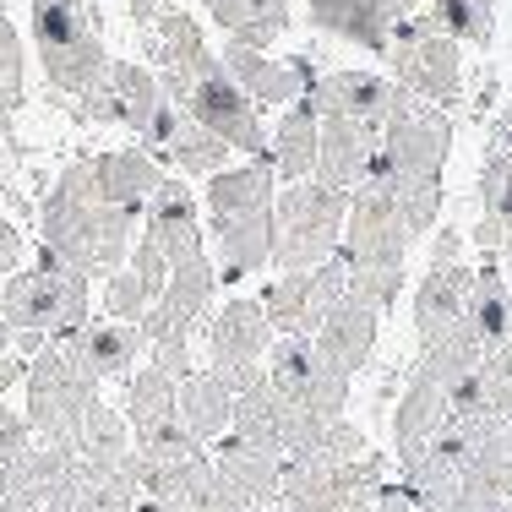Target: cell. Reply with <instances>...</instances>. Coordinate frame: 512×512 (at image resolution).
I'll return each instance as SVG.
<instances>
[{
  "label": "cell",
  "instance_id": "cell-8",
  "mask_svg": "<svg viewBox=\"0 0 512 512\" xmlns=\"http://www.w3.org/2000/svg\"><path fill=\"white\" fill-rule=\"evenodd\" d=\"M22 387H28V409L22 414H28V425H33V442L77 453V431H82V420H88V409L99 404V382H93L60 344H44L39 355L28 360Z\"/></svg>",
  "mask_w": 512,
  "mask_h": 512
},
{
  "label": "cell",
  "instance_id": "cell-19",
  "mask_svg": "<svg viewBox=\"0 0 512 512\" xmlns=\"http://www.w3.org/2000/svg\"><path fill=\"white\" fill-rule=\"evenodd\" d=\"M447 425H453V398H447V387L431 382L425 371H414L409 387H404V398H398V409H393V453H398V469L420 463Z\"/></svg>",
  "mask_w": 512,
  "mask_h": 512
},
{
  "label": "cell",
  "instance_id": "cell-48",
  "mask_svg": "<svg viewBox=\"0 0 512 512\" xmlns=\"http://www.w3.org/2000/svg\"><path fill=\"white\" fill-rule=\"evenodd\" d=\"M256 512H289V507H278V502H273V507H256Z\"/></svg>",
  "mask_w": 512,
  "mask_h": 512
},
{
  "label": "cell",
  "instance_id": "cell-15",
  "mask_svg": "<svg viewBox=\"0 0 512 512\" xmlns=\"http://www.w3.org/2000/svg\"><path fill=\"white\" fill-rule=\"evenodd\" d=\"M213 289H218V267H213V256H191V262H175L169 267V284H164V295L153 300V311L142 316V338L148 344H175V338H186L191 344V333L202 327V316L207 306H213Z\"/></svg>",
  "mask_w": 512,
  "mask_h": 512
},
{
  "label": "cell",
  "instance_id": "cell-44",
  "mask_svg": "<svg viewBox=\"0 0 512 512\" xmlns=\"http://www.w3.org/2000/svg\"><path fill=\"white\" fill-rule=\"evenodd\" d=\"M137 512H180V507H164V502H153V496H142Z\"/></svg>",
  "mask_w": 512,
  "mask_h": 512
},
{
  "label": "cell",
  "instance_id": "cell-32",
  "mask_svg": "<svg viewBox=\"0 0 512 512\" xmlns=\"http://www.w3.org/2000/svg\"><path fill=\"white\" fill-rule=\"evenodd\" d=\"M485 355H491V349L480 344V333H474L469 322H458V327H447V333L425 338V344H420V365H414V371H425L431 382H442L447 393H453L458 382H469V376L480 371Z\"/></svg>",
  "mask_w": 512,
  "mask_h": 512
},
{
  "label": "cell",
  "instance_id": "cell-4",
  "mask_svg": "<svg viewBox=\"0 0 512 512\" xmlns=\"http://www.w3.org/2000/svg\"><path fill=\"white\" fill-rule=\"evenodd\" d=\"M273 164L246 158L218 175H207V213H213V240L224 278H246L273 262Z\"/></svg>",
  "mask_w": 512,
  "mask_h": 512
},
{
  "label": "cell",
  "instance_id": "cell-24",
  "mask_svg": "<svg viewBox=\"0 0 512 512\" xmlns=\"http://www.w3.org/2000/svg\"><path fill=\"white\" fill-rule=\"evenodd\" d=\"M164 284H169L164 251L137 235L126 267H115V273L104 278V316H115V322H142V316L153 311V300L164 295Z\"/></svg>",
  "mask_w": 512,
  "mask_h": 512
},
{
  "label": "cell",
  "instance_id": "cell-25",
  "mask_svg": "<svg viewBox=\"0 0 512 512\" xmlns=\"http://www.w3.org/2000/svg\"><path fill=\"white\" fill-rule=\"evenodd\" d=\"M469 295H474V267L431 262V273L414 289V333H420V344L458 322H469Z\"/></svg>",
  "mask_w": 512,
  "mask_h": 512
},
{
  "label": "cell",
  "instance_id": "cell-35",
  "mask_svg": "<svg viewBox=\"0 0 512 512\" xmlns=\"http://www.w3.org/2000/svg\"><path fill=\"white\" fill-rule=\"evenodd\" d=\"M77 458L82 463H99V469H120V463L131 458V425L120 409H109L104 398L88 409V420H82L77 431Z\"/></svg>",
  "mask_w": 512,
  "mask_h": 512
},
{
  "label": "cell",
  "instance_id": "cell-22",
  "mask_svg": "<svg viewBox=\"0 0 512 512\" xmlns=\"http://www.w3.org/2000/svg\"><path fill=\"white\" fill-rule=\"evenodd\" d=\"M218 60H224V71L235 77V88L246 93L251 104H278V109H289L300 93L311 88L300 60H289V66H284V60H273L267 50H251V44H240V39H229L224 50H218Z\"/></svg>",
  "mask_w": 512,
  "mask_h": 512
},
{
  "label": "cell",
  "instance_id": "cell-6",
  "mask_svg": "<svg viewBox=\"0 0 512 512\" xmlns=\"http://www.w3.org/2000/svg\"><path fill=\"white\" fill-rule=\"evenodd\" d=\"M0 316H6L11 333H28V338H55L77 333L82 322L93 316V295H88V278L71 273L60 256L39 251L33 267H17L0 289Z\"/></svg>",
  "mask_w": 512,
  "mask_h": 512
},
{
  "label": "cell",
  "instance_id": "cell-3",
  "mask_svg": "<svg viewBox=\"0 0 512 512\" xmlns=\"http://www.w3.org/2000/svg\"><path fill=\"white\" fill-rule=\"evenodd\" d=\"M409 224L398 213L393 191L382 180H360L349 191V218H344V267H349V300L371 311H387L398 295H404V262H409Z\"/></svg>",
  "mask_w": 512,
  "mask_h": 512
},
{
  "label": "cell",
  "instance_id": "cell-43",
  "mask_svg": "<svg viewBox=\"0 0 512 512\" xmlns=\"http://www.w3.org/2000/svg\"><path fill=\"white\" fill-rule=\"evenodd\" d=\"M338 512H382V507H376V496H355V502H344Z\"/></svg>",
  "mask_w": 512,
  "mask_h": 512
},
{
  "label": "cell",
  "instance_id": "cell-46",
  "mask_svg": "<svg viewBox=\"0 0 512 512\" xmlns=\"http://www.w3.org/2000/svg\"><path fill=\"white\" fill-rule=\"evenodd\" d=\"M502 262H507V273H512V235L502 240Z\"/></svg>",
  "mask_w": 512,
  "mask_h": 512
},
{
  "label": "cell",
  "instance_id": "cell-16",
  "mask_svg": "<svg viewBox=\"0 0 512 512\" xmlns=\"http://www.w3.org/2000/svg\"><path fill=\"white\" fill-rule=\"evenodd\" d=\"M382 126L387 120L365 115H316V180L355 191L382 153Z\"/></svg>",
  "mask_w": 512,
  "mask_h": 512
},
{
  "label": "cell",
  "instance_id": "cell-9",
  "mask_svg": "<svg viewBox=\"0 0 512 512\" xmlns=\"http://www.w3.org/2000/svg\"><path fill=\"white\" fill-rule=\"evenodd\" d=\"M387 66H393V88L420 93L431 104H453L463 93V66H458V39H447L431 22V11H409L398 17L393 39H387Z\"/></svg>",
  "mask_w": 512,
  "mask_h": 512
},
{
  "label": "cell",
  "instance_id": "cell-31",
  "mask_svg": "<svg viewBox=\"0 0 512 512\" xmlns=\"http://www.w3.org/2000/svg\"><path fill=\"white\" fill-rule=\"evenodd\" d=\"M469 327L480 333L485 349L512 344V284H507V273H502V262H496V256H485V262L474 267Z\"/></svg>",
  "mask_w": 512,
  "mask_h": 512
},
{
  "label": "cell",
  "instance_id": "cell-34",
  "mask_svg": "<svg viewBox=\"0 0 512 512\" xmlns=\"http://www.w3.org/2000/svg\"><path fill=\"white\" fill-rule=\"evenodd\" d=\"M175 398H180V382L175 376H164L158 365H142V371H131L126 376V425H131V436H142V431H158V425H169V420H180L175 414Z\"/></svg>",
  "mask_w": 512,
  "mask_h": 512
},
{
  "label": "cell",
  "instance_id": "cell-23",
  "mask_svg": "<svg viewBox=\"0 0 512 512\" xmlns=\"http://www.w3.org/2000/svg\"><path fill=\"white\" fill-rule=\"evenodd\" d=\"M311 22L355 50H387L398 17H409V0H306Z\"/></svg>",
  "mask_w": 512,
  "mask_h": 512
},
{
  "label": "cell",
  "instance_id": "cell-45",
  "mask_svg": "<svg viewBox=\"0 0 512 512\" xmlns=\"http://www.w3.org/2000/svg\"><path fill=\"white\" fill-rule=\"evenodd\" d=\"M11 338H17V333H11V327H6V316H0V355H11Z\"/></svg>",
  "mask_w": 512,
  "mask_h": 512
},
{
  "label": "cell",
  "instance_id": "cell-29",
  "mask_svg": "<svg viewBox=\"0 0 512 512\" xmlns=\"http://www.w3.org/2000/svg\"><path fill=\"white\" fill-rule=\"evenodd\" d=\"M175 414L202 447H213L218 436H229V425H235V393H229L213 371H191L186 382H180Z\"/></svg>",
  "mask_w": 512,
  "mask_h": 512
},
{
  "label": "cell",
  "instance_id": "cell-10",
  "mask_svg": "<svg viewBox=\"0 0 512 512\" xmlns=\"http://www.w3.org/2000/svg\"><path fill=\"white\" fill-rule=\"evenodd\" d=\"M267 382L295 409L316 414V420H338L349 404V382L355 376L338 371L311 338H273V349H267Z\"/></svg>",
  "mask_w": 512,
  "mask_h": 512
},
{
  "label": "cell",
  "instance_id": "cell-7",
  "mask_svg": "<svg viewBox=\"0 0 512 512\" xmlns=\"http://www.w3.org/2000/svg\"><path fill=\"white\" fill-rule=\"evenodd\" d=\"M349 191L327 180H295L284 197H273V267L278 273H311L344 246Z\"/></svg>",
  "mask_w": 512,
  "mask_h": 512
},
{
  "label": "cell",
  "instance_id": "cell-17",
  "mask_svg": "<svg viewBox=\"0 0 512 512\" xmlns=\"http://www.w3.org/2000/svg\"><path fill=\"white\" fill-rule=\"evenodd\" d=\"M71 469H77V453L66 447H44L33 442L28 453L0 463V512H44L55 507V496L66 491Z\"/></svg>",
  "mask_w": 512,
  "mask_h": 512
},
{
  "label": "cell",
  "instance_id": "cell-50",
  "mask_svg": "<svg viewBox=\"0 0 512 512\" xmlns=\"http://www.w3.org/2000/svg\"><path fill=\"white\" fill-rule=\"evenodd\" d=\"M0 158H6V148H0Z\"/></svg>",
  "mask_w": 512,
  "mask_h": 512
},
{
  "label": "cell",
  "instance_id": "cell-38",
  "mask_svg": "<svg viewBox=\"0 0 512 512\" xmlns=\"http://www.w3.org/2000/svg\"><path fill=\"white\" fill-rule=\"evenodd\" d=\"M480 387H485V404H491V414L502 425H512V344L491 349L480 365Z\"/></svg>",
  "mask_w": 512,
  "mask_h": 512
},
{
  "label": "cell",
  "instance_id": "cell-36",
  "mask_svg": "<svg viewBox=\"0 0 512 512\" xmlns=\"http://www.w3.org/2000/svg\"><path fill=\"white\" fill-rule=\"evenodd\" d=\"M431 22L458 44H485L496 28V0H431Z\"/></svg>",
  "mask_w": 512,
  "mask_h": 512
},
{
  "label": "cell",
  "instance_id": "cell-18",
  "mask_svg": "<svg viewBox=\"0 0 512 512\" xmlns=\"http://www.w3.org/2000/svg\"><path fill=\"white\" fill-rule=\"evenodd\" d=\"M142 240H153L169 267L202 256V207L180 175L158 180V191L148 197V207H142Z\"/></svg>",
  "mask_w": 512,
  "mask_h": 512
},
{
  "label": "cell",
  "instance_id": "cell-33",
  "mask_svg": "<svg viewBox=\"0 0 512 512\" xmlns=\"http://www.w3.org/2000/svg\"><path fill=\"white\" fill-rule=\"evenodd\" d=\"M207 11L229 39L251 44V50H267L289 33V0H213Z\"/></svg>",
  "mask_w": 512,
  "mask_h": 512
},
{
  "label": "cell",
  "instance_id": "cell-39",
  "mask_svg": "<svg viewBox=\"0 0 512 512\" xmlns=\"http://www.w3.org/2000/svg\"><path fill=\"white\" fill-rule=\"evenodd\" d=\"M28 447H33V425H28V414L11 409L6 398H0V463L17 458V453H28Z\"/></svg>",
  "mask_w": 512,
  "mask_h": 512
},
{
  "label": "cell",
  "instance_id": "cell-26",
  "mask_svg": "<svg viewBox=\"0 0 512 512\" xmlns=\"http://www.w3.org/2000/svg\"><path fill=\"white\" fill-rule=\"evenodd\" d=\"M376 327H382V311H371V306H360V300L344 295L333 311H327V322L311 333V344L322 349L344 376H355L376 355Z\"/></svg>",
  "mask_w": 512,
  "mask_h": 512
},
{
  "label": "cell",
  "instance_id": "cell-14",
  "mask_svg": "<svg viewBox=\"0 0 512 512\" xmlns=\"http://www.w3.org/2000/svg\"><path fill=\"white\" fill-rule=\"evenodd\" d=\"M164 88V82H158ZM142 153L153 158L158 169H180V175H218V169H229V142H218L213 131H202L197 115H186L175 99L164 93V104H158V115L148 120V131H142Z\"/></svg>",
  "mask_w": 512,
  "mask_h": 512
},
{
  "label": "cell",
  "instance_id": "cell-27",
  "mask_svg": "<svg viewBox=\"0 0 512 512\" xmlns=\"http://www.w3.org/2000/svg\"><path fill=\"white\" fill-rule=\"evenodd\" d=\"M88 169H93V191H99L109 207L131 213V218H142V207H148V197L158 191V180H164V169H158L142 148L93 153Z\"/></svg>",
  "mask_w": 512,
  "mask_h": 512
},
{
  "label": "cell",
  "instance_id": "cell-40",
  "mask_svg": "<svg viewBox=\"0 0 512 512\" xmlns=\"http://www.w3.org/2000/svg\"><path fill=\"white\" fill-rule=\"evenodd\" d=\"M22 256H28V246H22V229L11 224L6 213H0V278H11L22 267Z\"/></svg>",
  "mask_w": 512,
  "mask_h": 512
},
{
  "label": "cell",
  "instance_id": "cell-28",
  "mask_svg": "<svg viewBox=\"0 0 512 512\" xmlns=\"http://www.w3.org/2000/svg\"><path fill=\"white\" fill-rule=\"evenodd\" d=\"M306 99L316 115H365V120H387L393 104V82H382L376 71H327L306 88Z\"/></svg>",
  "mask_w": 512,
  "mask_h": 512
},
{
  "label": "cell",
  "instance_id": "cell-21",
  "mask_svg": "<svg viewBox=\"0 0 512 512\" xmlns=\"http://www.w3.org/2000/svg\"><path fill=\"white\" fill-rule=\"evenodd\" d=\"M273 322H267L262 300H229L218 306V316L207 322V365H267L273 349Z\"/></svg>",
  "mask_w": 512,
  "mask_h": 512
},
{
  "label": "cell",
  "instance_id": "cell-30",
  "mask_svg": "<svg viewBox=\"0 0 512 512\" xmlns=\"http://www.w3.org/2000/svg\"><path fill=\"white\" fill-rule=\"evenodd\" d=\"M267 164H273V175H284L289 186L316 175V109H311L306 93H300V99L284 109V120L267 131Z\"/></svg>",
  "mask_w": 512,
  "mask_h": 512
},
{
  "label": "cell",
  "instance_id": "cell-20",
  "mask_svg": "<svg viewBox=\"0 0 512 512\" xmlns=\"http://www.w3.org/2000/svg\"><path fill=\"white\" fill-rule=\"evenodd\" d=\"M60 349H66L71 360L82 365V371L93 376V382H109V376H131V365L137 355L148 349V338H142L137 322H115V316H88V322L77 327V333L55 338Z\"/></svg>",
  "mask_w": 512,
  "mask_h": 512
},
{
  "label": "cell",
  "instance_id": "cell-1",
  "mask_svg": "<svg viewBox=\"0 0 512 512\" xmlns=\"http://www.w3.org/2000/svg\"><path fill=\"white\" fill-rule=\"evenodd\" d=\"M447 148H453V120H447L431 99H420V93L393 88L387 126H382V153H376L371 175L393 191V202H398V213H404L414 240H420L425 229L436 224V213H442Z\"/></svg>",
  "mask_w": 512,
  "mask_h": 512
},
{
  "label": "cell",
  "instance_id": "cell-12",
  "mask_svg": "<svg viewBox=\"0 0 512 512\" xmlns=\"http://www.w3.org/2000/svg\"><path fill=\"white\" fill-rule=\"evenodd\" d=\"M278 474L284 458L256 453L240 436H218L213 442V491H207L202 512H256L278 502Z\"/></svg>",
  "mask_w": 512,
  "mask_h": 512
},
{
  "label": "cell",
  "instance_id": "cell-47",
  "mask_svg": "<svg viewBox=\"0 0 512 512\" xmlns=\"http://www.w3.org/2000/svg\"><path fill=\"white\" fill-rule=\"evenodd\" d=\"M6 33H17V28H11V17H6V11H0V39H6Z\"/></svg>",
  "mask_w": 512,
  "mask_h": 512
},
{
  "label": "cell",
  "instance_id": "cell-11",
  "mask_svg": "<svg viewBox=\"0 0 512 512\" xmlns=\"http://www.w3.org/2000/svg\"><path fill=\"white\" fill-rule=\"evenodd\" d=\"M349 289V267H344V251L327 256L322 267H311V273H278L273 289L262 295L267 306V322H273L278 338H311L316 327L327 322V311L344 300Z\"/></svg>",
  "mask_w": 512,
  "mask_h": 512
},
{
  "label": "cell",
  "instance_id": "cell-41",
  "mask_svg": "<svg viewBox=\"0 0 512 512\" xmlns=\"http://www.w3.org/2000/svg\"><path fill=\"white\" fill-rule=\"evenodd\" d=\"M502 240H507V229L496 224V218H480V224H474V246H480V251H496Z\"/></svg>",
  "mask_w": 512,
  "mask_h": 512
},
{
  "label": "cell",
  "instance_id": "cell-37",
  "mask_svg": "<svg viewBox=\"0 0 512 512\" xmlns=\"http://www.w3.org/2000/svg\"><path fill=\"white\" fill-rule=\"evenodd\" d=\"M480 197H485V218H496V224H502L507 235H512V148L496 153L491 164H485Z\"/></svg>",
  "mask_w": 512,
  "mask_h": 512
},
{
  "label": "cell",
  "instance_id": "cell-49",
  "mask_svg": "<svg viewBox=\"0 0 512 512\" xmlns=\"http://www.w3.org/2000/svg\"><path fill=\"white\" fill-rule=\"evenodd\" d=\"M202 6H213V0H202Z\"/></svg>",
  "mask_w": 512,
  "mask_h": 512
},
{
  "label": "cell",
  "instance_id": "cell-2",
  "mask_svg": "<svg viewBox=\"0 0 512 512\" xmlns=\"http://www.w3.org/2000/svg\"><path fill=\"white\" fill-rule=\"evenodd\" d=\"M137 224L142 218L109 207L99 191H93V169L88 158L60 169V180L50 186V197L39 207V240L44 251L60 256L71 273L93 278H109L115 267H126L131 246H137Z\"/></svg>",
  "mask_w": 512,
  "mask_h": 512
},
{
  "label": "cell",
  "instance_id": "cell-5",
  "mask_svg": "<svg viewBox=\"0 0 512 512\" xmlns=\"http://www.w3.org/2000/svg\"><path fill=\"white\" fill-rule=\"evenodd\" d=\"M28 33L55 93L82 99L104 77L109 50H104V22L93 0H28Z\"/></svg>",
  "mask_w": 512,
  "mask_h": 512
},
{
  "label": "cell",
  "instance_id": "cell-13",
  "mask_svg": "<svg viewBox=\"0 0 512 512\" xmlns=\"http://www.w3.org/2000/svg\"><path fill=\"white\" fill-rule=\"evenodd\" d=\"M71 104H77V120H88V126H126L142 137L148 120L158 115V104H164V88H158V77L148 66H137V60H109L104 77Z\"/></svg>",
  "mask_w": 512,
  "mask_h": 512
},
{
  "label": "cell",
  "instance_id": "cell-42",
  "mask_svg": "<svg viewBox=\"0 0 512 512\" xmlns=\"http://www.w3.org/2000/svg\"><path fill=\"white\" fill-rule=\"evenodd\" d=\"M126 6H131V22H137V28H153V17L164 11V0H126Z\"/></svg>",
  "mask_w": 512,
  "mask_h": 512
}]
</instances>
